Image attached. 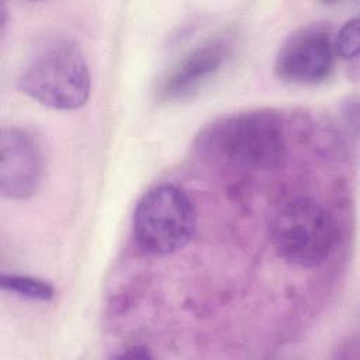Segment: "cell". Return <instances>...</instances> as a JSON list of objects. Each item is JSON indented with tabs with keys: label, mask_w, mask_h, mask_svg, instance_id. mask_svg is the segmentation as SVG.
I'll use <instances>...</instances> for the list:
<instances>
[{
	"label": "cell",
	"mask_w": 360,
	"mask_h": 360,
	"mask_svg": "<svg viewBox=\"0 0 360 360\" xmlns=\"http://www.w3.org/2000/svg\"><path fill=\"white\" fill-rule=\"evenodd\" d=\"M198 148L235 169L273 170L287 153L284 121L270 110L231 114L204 128L198 136Z\"/></svg>",
	"instance_id": "1"
},
{
	"label": "cell",
	"mask_w": 360,
	"mask_h": 360,
	"mask_svg": "<svg viewBox=\"0 0 360 360\" xmlns=\"http://www.w3.org/2000/svg\"><path fill=\"white\" fill-rule=\"evenodd\" d=\"M0 190L13 200L32 197L42 180L44 159L37 139L18 127L3 128L0 135Z\"/></svg>",
	"instance_id": "6"
},
{
	"label": "cell",
	"mask_w": 360,
	"mask_h": 360,
	"mask_svg": "<svg viewBox=\"0 0 360 360\" xmlns=\"http://www.w3.org/2000/svg\"><path fill=\"white\" fill-rule=\"evenodd\" d=\"M18 89L56 110H76L90 96L91 76L82 48L70 38L52 37L38 44L24 60Z\"/></svg>",
	"instance_id": "2"
},
{
	"label": "cell",
	"mask_w": 360,
	"mask_h": 360,
	"mask_svg": "<svg viewBox=\"0 0 360 360\" xmlns=\"http://www.w3.org/2000/svg\"><path fill=\"white\" fill-rule=\"evenodd\" d=\"M269 235L283 260L298 267H315L332 255L338 228L322 204L308 197H295L273 211Z\"/></svg>",
	"instance_id": "3"
},
{
	"label": "cell",
	"mask_w": 360,
	"mask_h": 360,
	"mask_svg": "<svg viewBox=\"0 0 360 360\" xmlns=\"http://www.w3.org/2000/svg\"><path fill=\"white\" fill-rule=\"evenodd\" d=\"M0 283L4 291L31 301H49L55 294L53 287L48 281L37 277L21 274H3Z\"/></svg>",
	"instance_id": "8"
},
{
	"label": "cell",
	"mask_w": 360,
	"mask_h": 360,
	"mask_svg": "<svg viewBox=\"0 0 360 360\" xmlns=\"http://www.w3.org/2000/svg\"><path fill=\"white\" fill-rule=\"evenodd\" d=\"M232 55V44L212 38L181 56L162 77L158 97L162 101H180L197 94L224 68Z\"/></svg>",
	"instance_id": "7"
},
{
	"label": "cell",
	"mask_w": 360,
	"mask_h": 360,
	"mask_svg": "<svg viewBox=\"0 0 360 360\" xmlns=\"http://www.w3.org/2000/svg\"><path fill=\"white\" fill-rule=\"evenodd\" d=\"M336 56L343 59H357L359 56V18L354 17L345 22L333 38Z\"/></svg>",
	"instance_id": "9"
},
{
	"label": "cell",
	"mask_w": 360,
	"mask_h": 360,
	"mask_svg": "<svg viewBox=\"0 0 360 360\" xmlns=\"http://www.w3.org/2000/svg\"><path fill=\"white\" fill-rule=\"evenodd\" d=\"M150 354L145 347H132L128 349V352L120 354V357H149Z\"/></svg>",
	"instance_id": "10"
},
{
	"label": "cell",
	"mask_w": 360,
	"mask_h": 360,
	"mask_svg": "<svg viewBox=\"0 0 360 360\" xmlns=\"http://www.w3.org/2000/svg\"><path fill=\"white\" fill-rule=\"evenodd\" d=\"M195 228L190 197L176 184L148 190L136 202L132 229L138 245L152 255H170L184 248Z\"/></svg>",
	"instance_id": "4"
},
{
	"label": "cell",
	"mask_w": 360,
	"mask_h": 360,
	"mask_svg": "<svg viewBox=\"0 0 360 360\" xmlns=\"http://www.w3.org/2000/svg\"><path fill=\"white\" fill-rule=\"evenodd\" d=\"M329 27L309 24L291 34L280 46L276 75L292 84H319L325 82L335 66V42Z\"/></svg>",
	"instance_id": "5"
}]
</instances>
